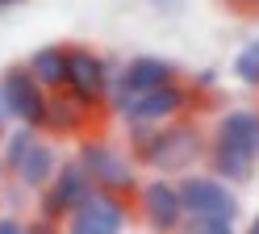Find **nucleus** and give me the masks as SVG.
<instances>
[{
	"instance_id": "f257e3e1",
	"label": "nucleus",
	"mask_w": 259,
	"mask_h": 234,
	"mask_svg": "<svg viewBox=\"0 0 259 234\" xmlns=\"http://www.w3.org/2000/svg\"><path fill=\"white\" fill-rule=\"evenodd\" d=\"M259 159V109H226L209 134V176L222 184H247Z\"/></svg>"
},
{
	"instance_id": "f03ea898",
	"label": "nucleus",
	"mask_w": 259,
	"mask_h": 234,
	"mask_svg": "<svg viewBox=\"0 0 259 234\" xmlns=\"http://www.w3.org/2000/svg\"><path fill=\"white\" fill-rule=\"evenodd\" d=\"M130 146H134L138 163L155 167V172H184L205 155V134L197 122H167V126H130Z\"/></svg>"
},
{
	"instance_id": "7ed1b4c3",
	"label": "nucleus",
	"mask_w": 259,
	"mask_h": 234,
	"mask_svg": "<svg viewBox=\"0 0 259 234\" xmlns=\"http://www.w3.org/2000/svg\"><path fill=\"white\" fill-rule=\"evenodd\" d=\"M75 163L84 167V176L92 180L96 192H113V197H125V201L138 192L134 163H130L113 142H105V138H84L79 150H75Z\"/></svg>"
},
{
	"instance_id": "20e7f679",
	"label": "nucleus",
	"mask_w": 259,
	"mask_h": 234,
	"mask_svg": "<svg viewBox=\"0 0 259 234\" xmlns=\"http://www.w3.org/2000/svg\"><path fill=\"white\" fill-rule=\"evenodd\" d=\"M67 96H75L84 109L101 113L113 96V67L88 46H67Z\"/></svg>"
},
{
	"instance_id": "39448f33",
	"label": "nucleus",
	"mask_w": 259,
	"mask_h": 234,
	"mask_svg": "<svg viewBox=\"0 0 259 234\" xmlns=\"http://www.w3.org/2000/svg\"><path fill=\"white\" fill-rule=\"evenodd\" d=\"M180 188L184 217H213V222H238V192L230 184H222L209 172H188L184 180H176Z\"/></svg>"
},
{
	"instance_id": "423d86ee",
	"label": "nucleus",
	"mask_w": 259,
	"mask_h": 234,
	"mask_svg": "<svg viewBox=\"0 0 259 234\" xmlns=\"http://www.w3.org/2000/svg\"><path fill=\"white\" fill-rule=\"evenodd\" d=\"M176 80H180V71H176L167 59L138 55V59L121 63L117 71H113V96H109V109L121 113L130 100L147 96V92H155V88H167V84H176Z\"/></svg>"
},
{
	"instance_id": "0eeeda50",
	"label": "nucleus",
	"mask_w": 259,
	"mask_h": 234,
	"mask_svg": "<svg viewBox=\"0 0 259 234\" xmlns=\"http://www.w3.org/2000/svg\"><path fill=\"white\" fill-rule=\"evenodd\" d=\"M138 217L151 234H180L184 230V205H180V188L167 176H155L147 184H138Z\"/></svg>"
},
{
	"instance_id": "6e6552de",
	"label": "nucleus",
	"mask_w": 259,
	"mask_h": 234,
	"mask_svg": "<svg viewBox=\"0 0 259 234\" xmlns=\"http://www.w3.org/2000/svg\"><path fill=\"white\" fill-rule=\"evenodd\" d=\"M0 92H5V105H9V122H17V126H25V130H42V122H46V96L42 88H38V80L25 71V63L21 67H5L0 71Z\"/></svg>"
},
{
	"instance_id": "1a4fd4ad",
	"label": "nucleus",
	"mask_w": 259,
	"mask_h": 234,
	"mask_svg": "<svg viewBox=\"0 0 259 234\" xmlns=\"http://www.w3.org/2000/svg\"><path fill=\"white\" fill-rule=\"evenodd\" d=\"M92 192L96 188H92V180L84 176V167H79L75 159H67V163H59L55 180L38 192V213L42 217H55V222H67Z\"/></svg>"
},
{
	"instance_id": "9d476101",
	"label": "nucleus",
	"mask_w": 259,
	"mask_h": 234,
	"mask_svg": "<svg viewBox=\"0 0 259 234\" xmlns=\"http://www.w3.org/2000/svg\"><path fill=\"white\" fill-rule=\"evenodd\" d=\"M188 109H192V88H184V84L176 80V84H167V88H155L147 96L130 100L117 117H125V126H151V130H159L167 122H180Z\"/></svg>"
},
{
	"instance_id": "9b49d317",
	"label": "nucleus",
	"mask_w": 259,
	"mask_h": 234,
	"mask_svg": "<svg viewBox=\"0 0 259 234\" xmlns=\"http://www.w3.org/2000/svg\"><path fill=\"white\" fill-rule=\"evenodd\" d=\"M125 222H130V201L125 197L92 192L84 205L63 222V234H125Z\"/></svg>"
},
{
	"instance_id": "f8f14e48",
	"label": "nucleus",
	"mask_w": 259,
	"mask_h": 234,
	"mask_svg": "<svg viewBox=\"0 0 259 234\" xmlns=\"http://www.w3.org/2000/svg\"><path fill=\"white\" fill-rule=\"evenodd\" d=\"M55 172H59L55 146L46 142V138H34V142H29V150H25V159L17 163V172H13V180H17L25 192H42L46 184L55 180Z\"/></svg>"
},
{
	"instance_id": "ddd939ff",
	"label": "nucleus",
	"mask_w": 259,
	"mask_h": 234,
	"mask_svg": "<svg viewBox=\"0 0 259 234\" xmlns=\"http://www.w3.org/2000/svg\"><path fill=\"white\" fill-rule=\"evenodd\" d=\"M25 71L38 80V88L46 96L67 92V46H38L34 55H29Z\"/></svg>"
},
{
	"instance_id": "4468645a",
	"label": "nucleus",
	"mask_w": 259,
	"mask_h": 234,
	"mask_svg": "<svg viewBox=\"0 0 259 234\" xmlns=\"http://www.w3.org/2000/svg\"><path fill=\"white\" fill-rule=\"evenodd\" d=\"M88 126H92V109H84L75 96L55 92L51 100H46L42 130H51V134H88Z\"/></svg>"
},
{
	"instance_id": "2eb2a0df",
	"label": "nucleus",
	"mask_w": 259,
	"mask_h": 234,
	"mask_svg": "<svg viewBox=\"0 0 259 234\" xmlns=\"http://www.w3.org/2000/svg\"><path fill=\"white\" fill-rule=\"evenodd\" d=\"M34 138H38V134H34V130H25V126L9 130V134H5V142H0V172H5V176L17 172V163L25 159V150H29V142H34Z\"/></svg>"
},
{
	"instance_id": "dca6fc26",
	"label": "nucleus",
	"mask_w": 259,
	"mask_h": 234,
	"mask_svg": "<svg viewBox=\"0 0 259 234\" xmlns=\"http://www.w3.org/2000/svg\"><path fill=\"white\" fill-rule=\"evenodd\" d=\"M234 75L247 84V88H259V38L247 42V46L234 55Z\"/></svg>"
},
{
	"instance_id": "f3484780",
	"label": "nucleus",
	"mask_w": 259,
	"mask_h": 234,
	"mask_svg": "<svg viewBox=\"0 0 259 234\" xmlns=\"http://www.w3.org/2000/svg\"><path fill=\"white\" fill-rule=\"evenodd\" d=\"M180 234H238L234 222H213V217H184Z\"/></svg>"
},
{
	"instance_id": "a211bd4d",
	"label": "nucleus",
	"mask_w": 259,
	"mask_h": 234,
	"mask_svg": "<svg viewBox=\"0 0 259 234\" xmlns=\"http://www.w3.org/2000/svg\"><path fill=\"white\" fill-rule=\"evenodd\" d=\"M25 230L29 234H63V222H55V217H34V222H25Z\"/></svg>"
},
{
	"instance_id": "6ab92c4d",
	"label": "nucleus",
	"mask_w": 259,
	"mask_h": 234,
	"mask_svg": "<svg viewBox=\"0 0 259 234\" xmlns=\"http://www.w3.org/2000/svg\"><path fill=\"white\" fill-rule=\"evenodd\" d=\"M0 234H29L21 217H13V213H0Z\"/></svg>"
},
{
	"instance_id": "aec40b11",
	"label": "nucleus",
	"mask_w": 259,
	"mask_h": 234,
	"mask_svg": "<svg viewBox=\"0 0 259 234\" xmlns=\"http://www.w3.org/2000/svg\"><path fill=\"white\" fill-rule=\"evenodd\" d=\"M213 80H218L213 71H201V75H197V88H213Z\"/></svg>"
},
{
	"instance_id": "412c9836",
	"label": "nucleus",
	"mask_w": 259,
	"mask_h": 234,
	"mask_svg": "<svg viewBox=\"0 0 259 234\" xmlns=\"http://www.w3.org/2000/svg\"><path fill=\"white\" fill-rule=\"evenodd\" d=\"M226 5H234V9H255L259 0H226Z\"/></svg>"
},
{
	"instance_id": "4be33fe9",
	"label": "nucleus",
	"mask_w": 259,
	"mask_h": 234,
	"mask_svg": "<svg viewBox=\"0 0 259 234\" xmlns=\"http://www.w3.org/2000/svg\"><path fill=\"white\" fill-rule=\"evenodd\" d=\"M9 122V105H5V92H0V126Z\"/></svg>"
},
{
	"instance_id": "5701e85b",
	"label": "nucleus",
	"mask_w": 259,
	"mask_h": 234,
	"mask_svg": "<svg viewBox=\"0 0 259 234\" xmlns=\"http://www.w3.org/2000/svg\"><path fill=\"white\" fill-rule=\"evenodd\" d=\"M242 234H259V213H255L251 222H247V230H242Z\"/></svg>"
},
{
	"instance_id": "b1692460",
	"label": "nucleus",
	"mask_w": 259,
	"mask_h": 234,
	"mask_svg": "<svg viewBox=\"0 0 259 234\" xmlns=\"http://www.w3.org/2000/svg\"><path fill=\"white\" fill-rule=\"evenodd\" d=\"M13 5H21V0H0V9H13Z\"/></svg>"
},
{
	"instance_id": "393cba45",
	"label": "nucleus",
	"mask_w": 259,
	"mask_h": 234,
	"mask_svg": "<svg viewBox=\"0 0 259 234\" xmlns=\"http://www.w3.org/2000/svg\"><path fill=\"white\" fill-rule=\"evenodd\" d=\"M5 134H9V130H5V126H0V142H5Z\"/></svg>"
},
{
	"instance_id": "a878e982",
	"label": "nucleus",
	"mask_w": 259,
	"mask_h": 234,
	"mask_svg": "<svg viewBox=\"0 0 259 234\" xmlns=\"http://www.w3.org/2000/svg\"><path fill=\"white\" fill-rule=\"evenodd\" d=\"M159 5H171V0H159Z\"/></svg>"
},
{
	"instance_id": "bb28decb",
	"label": "nucleus",
	"mask_w": 259,
	"mask_h": 234,
	"mask_svg": "<svg viewBox=\"0 0 259 234\" xmlns=\"http://www.w3.org/2000/svg\"><path fill=\"white\" fill-rule=\"evenodd\" d=\"M255 172H259V159H255Z\"/></svg>"
},
{
	"instance_id": "cd10ccee",
	"label": "nucleus",
	"mask_w": 259,
	"mask_h": 234,
	"mask_svg": "<svg viewBox=\"0 0 259 234\" xmlns=\"http://www.w3.org/2000/svg\"><path fill=\"white\" fill-rule=\"evenodd\" d=\"M0 176H5V172H0Z\"/></svg>"
}]
</instances>
